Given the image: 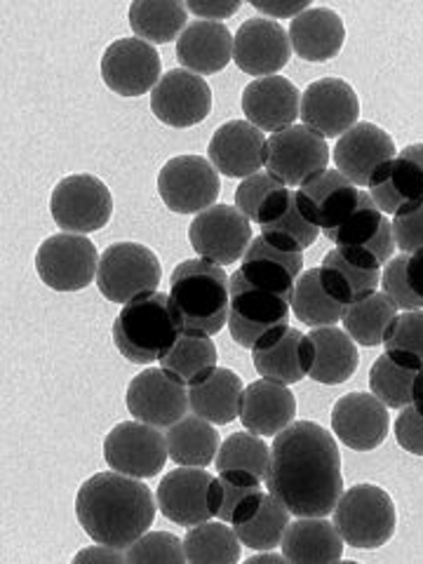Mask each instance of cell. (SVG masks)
Wrapping results in <instances>:
<instances>
[{"label": "cell", "instance_id": "cell-44", "mask_svg": "<svg viewBox=\"0 0 423 564\" xmlns=\"http://www.w3.org/2000/svg\"><path fill=\"white\" fill-rule=\"evenodd\" d=\"M217 346L205 334H186L182 332L180 339L158 360L165 372L191 386L193 381L203 379L209 369L217 367Z\"/></svg>", "mask_w": 423, "mask_h": 564}, {"label": "cell", "instance_id": "cell-27", "mask_svg": "<svg viewBox=\"0 0 423 564\" xmlns=\"http://www.w3.org/2000/svg\"><path fill=\"white\" fill-rule=\"evenodd\" d=\"M257 224L261 226V236L282 252H304L323 234L302 215L296 205V191L288 186L271 193L259 209Z\"/></svg>", "mask_w": 423, "mask_h": 564}, {"label": "cell", "instance_id": "cell-5", "mask_svg": "<svg viewBox=\"0 0 423 564\" xmlns=\"http://www.w3.org/2000/svg\"><path fill=\"white\" fill-rule=\"evenodd\" d=\"M332 516L334 527L350 549L377 551L395 534V503L391 494L377 485L362 482L346 489Z\"/></svg>", "mask_w": 423, "mask_h": 564}, {"label": "cell", "instance_id": "cell-50", "mask_svg": "<svg viewBox=\"0 0 423 564\" xmlns=\"http://www.w3.org/2000/svg\"><path fill=\"white\" fill-rule=\"evenodd\" d=\"M282 186H285V184L278 182L275 176H271L269 172H257L252 176H247V180H242L240 186L236 188V207L242 212L247 219L257 221L261 205L267 203V198L271 196L273 191H278Z\"/></svg>", "mask_w": 423, "mask_h": 564}, {"label": "cell", "instance_id": "cell-4", "mask_svg": "<svg viewBox=\"0 0 423 564\" xmlns=\"http://www.w3.org/2000/svg\"><path fill=\"white\" fill-rule=\"evenodd\" d=\"M182 327L176 323L170 294L149 292L122 304L113 323V344L120 356L134 365L161 360L180 339Z\"/></svg>", "mask_w": 423, "mask_h": 564}, {"label": "cell", "instance_id": "cell-59", "mask_svg": "<svg viewBox=\"0 0 423 564\" xmlns=\"http://www.w3.org/2000/svg\"><path fill=\"white\" fill-rule=\"evenodd\" d=\"M414 408L423 414V377H421V381H419V386H416V395H414Z\"/></svg>", "mask_w": 423, "mask_h": 564}, {"label": "cell", "instance_id": "cell-3", "mask_svg": "<svg viewBox=\"0 0 423 564\" xmlns=\"http://www.w3.org/2000/svg\"><path fill=\"white\" fill-rule=\"evenodd\" d=\"M170 304L182 332L215 337L228 325L231 278L207 259H184L170 278Z\"/></svg>", "mask_w": 423, "mask_h": 564}, {"label": "cell", "instance_id": "cell-47", "mask_svg": "<svg viewBox=\"0 0 423 564\" xmlns=\"http://www.w3.org/2000/svg\"><path fill=\"white\" fill-rule=\"evenodd\" d=\"M259 489H261V478H257L254 473L219 470L215 482L209 487L212 513H215V518H219L221 522L231 524L234 510L238 508V503Z\"/></svg>", "mask_w": 423, "mask_h": 564}, {"label": "cell", "instance_id": "cell-55", "mask_svg": "<svg viewBox=\"0 0 423 564\" xmlns=\"http://www.w3.org/2000/svg\"><path fill=\"white\" fill-rule=\"evenodd\" d=\"M83 562H113V564H122L128 562L126 551L111 549V545H93V549H85L74 557V564H83Z\"/></svg>", "mask_w": 423, "mask_h": 564}, {"label": "cell", "instance_id": "cell-37", "mask_svg": "<svg viewBox=\"0 0 423 564\" xmlns=\"http://www.w3.org/2000/svg\"><path fill=\"white\" fill-rule=\"evenodd\" d=\"M167 454L176 466L207 468L217 458L219 433L215 423H209L196 414H186L182 421L165 433Z\"/></svg>", "mask_w": 423, "mask_h": 564}, {"label": "cell", "instance_id": "cell-25", "mask_svg": "<svg viewBox=\"0 0 423 564\" xmlns=\"http://www.w3.org/2000/svg\"><path fill=\"white\" fill-rule=\"evenodd\" d=\"M242 113L261 132H282L302 116V93L282 76L254 78L242 90Z\"/></svg>", "mask_w": 423, "mask_h": 564}, {"label": "cell", "instance_id": "cell-32", "mask_svg": "<svg viewBox=\"0 0 423 564\" xmlns=\"http://www.w3.org/2000/svg\"><path fill=\"white\" fill-rule=\"evenodd\" d=\"M288 33L296 57L313 64H323L337 57L346 41L341 17L329 8H308L306 12L294 17Z\"/></svg>", "mask_w": 423, "mask_h": 564}, {"label": "cell", "instance_id": "cell-17", "mask_svg": "<svg viewBox=\"0 0 423 564\" xmlns=\"http://www.w3.org/2000/svg\"><path fill=\"white\" fill-rule=\"evenodd\" d=\"M315 348L308 334H302L292 325H278L269 329L252 346V362L261 379L282 386L304 381L311 372Z\"/></svg>", "mask_w": 423, "mask_h": 564}, {"label": "cell", "instance_id": "cell-8", "mask_svg": "<svg viewBox=\"0 0 423 564\" xmlns=\"http://www.w3.org/2000/svg\"><path fill=\"white\" fill-rule=\"evenodd\" d=\"M50 212L62 234L87 236L101 231L111 221L113 198L99 176L70 174L59 180L52 191Z\"/></svg>", "mask_w": 423, "mask_h": 564}, {"label": "cell", "instance_id": "cell-12", "mask_svg": "<svg viewBox=\"0 0 423 564\" xmlns=\"http://www.w3.org/2000/svg\"><path fill=\"white\" fill-rule=\"evenodd\" d=\"M188 242L200 259L228 267L245 257L252 242V226L234 205H212L188 226Z\"/></svg>", "mask_w": 423, "mask_h": 564}, {"label": "cell", "instance_id": "cell-11", "mask_svg": "<svg viewBox=\"0 0 423 564\" xmlns=\"http://www.w3.org/2000/svg\"><path fill=\"white\" fill-rule=\"evenodd\" d=\"M158 193L176 215H200L203 209L217 205L221 193L219 172L200 155L170 158L158 174Z\"/></svg>", "mask_w": 423, "mask_h": 564}, {"label": "cell", "instance_id": "cell-15", "mask_svg": "<svg viewBox=\"0 0 423 564\" xmlns=\"http://www.w3.org/2000/svg\"><path fill=\"white\" fill-rule=\"evenodd\" d=\"M290 302L269 290H261L245 282L238 273L231 275V313H228V332L238 346L250 348L269 329L290 321Z\"/></svg>", "mask_w": 423, "mask_h": 564}, {"label": "cell", "instance_id": "cell-20", "mask_svg": "<svg viewBox=\"0 0 423 564\" xmlns=\"http://www.w3.org/2000/svg\"><path fill=\"white\" fill-rule=\"evenodd\" d=\"M290 57V33L267 17H252L236 31L234 62L247 76H275L288 66Z\"/></svg>", "mask_w": 423, "mask_h": 564}, {"label": "cell", "instance_id": "cell-19", "mask_svg": "<svg viewBox=\"0 0 423 564\" xmlns=\"http://www.w3.org/2000/svg\"><path fill=\"white\" fill-rule=\"evenodd\" d=\"M302 126L337 139L358 126L360 101L352 87L341 78H323L302 93Z\"/></svg>", "mask_w": 423, "mask_h": 564}, {"label": "cell", "instance_id": "cell-16", "mask_svg": "<svg viewBox=\"0 0 423 564\" xmlns=\"http://www.w3.org/2000/svg\"><path fill=\"white\" fill-rule=\"evenodd\" d=\"M161 55L139 39H120L104 50L101 80L120 97H141L161 83Z\"/></svg>", "mask_w": 423, "mask_h": 564}, {"label": "cell", "instance_id": "cell-40", "mask_svg": "<svg viewBox=\"0 0 423 564\" xmlns=\"http://www.w3.org/2000/svg\"><path fill=\"white\" fill-rule=\"evenodd\" d=\"M321 280L323 288L337 299L339 304L348 306L358 299L379 292L381 288V271L377 269H360L350 263L337 247L323 257L321 263Z\"/></svg>", "mask_w": 423, "mask_h": 564}, {"label": "cell", "instance_id": "cell-56", "mask_svg": "<svg viewBox=\"0 0 423 564\" xmlns=\"http://www.w3.org/2000/svg\"><path fill=\"white\" fill-rule=\"evenodd\" d=\"M408 282L412 292L423 302V250L410 254L408 259Z\"/></svg>", "mask_w": 423, "mask_h": 564}, {"label": "cell", "instance_id": "cell-9", "mask_svg": "<svg viewBox=\"0 0 423 564\" xmlns=\"http://www.w3.org/2000/svg\"><path fill=\"white\" fill-rule=\"evenodd\" d=\"M99 252L87 236L57 234L35 252V273L55 292H80L99 271Z\"/></svg>", "mask_w": 423, "mask_h": 564}, {"label": "cell", "instance_id": "cell-48", "mask_svg": "<svg viewBox=\"0 0 423 564\" xmlns=\"http://www.w3.org/2000/svg\"><path fill=\"white\" fill-rule=\"evenodd\" d=\"M130 564L141 562H167V564H182L186 562L184 541L170 532H147L137 539L126 551Z\"/></svg>", "mask_w": 423, "mask_h": 564}, {"label": "cell", "instance_id": "cell-14", "mask_svg": "<svg viewBox=\"0 0 423 564\" xmlns=\"http://www.w3.org/2000/svg\"><path fill=\"white\" fill-rule=\"evenodd\" d=\"M126 402L137 421L165 431L191 410L188 386L165 372L163 367H149L137 375L128 386Z\"/></svg>", "mask_w": 423, "mask_h": 564}, {"label": "cell", "instance_id": "cell-10", "mask_svg": "<svg viewBox=\"0 0 423 564\" xmlns=\"http://www.w3.org/2000/svg\"><path fill=\"white\" fill-rule=\"evenodd\" d=\"M167 440L161 429L141 421H122L104 437V462L111 470L137 480L155 478L165 468Z\"/></svg>", "mask_w": 423, "mask_h": 564}, {"label": "cell", "instance_id": "cell-6", "mask_svg": "<svg viewBox=\"0 0 423 564\" xmlns=\"http://www.w3.org/2000/svg\"><path fill=\"white\" fill-rule=\"evenodd\" d=\"M163 263L149 247L139 242H116L99 259L97 288L106 302L128 304L132 299L158 292Z\"/></svg>", "mask_w": 423, "mask_h": 564}, {"label": "cell", "instance_id": "cell-24", "mask_svg": "<svg viewBox=\"0 0 423 564\" xmlns=\"http://www.w3.org/2000/svg\"><path fill=\"white\" fill-rule=\"evenodd\" d=\"M388 426V408L372 393L356 391L334 402L332 433L352 452H372L383 445Z\"/></svg>", "mask_w": 423, "mask_h": 564}, {"label": "cell", "instance_id": "cell-38", "mask_svg": "<svg viewBox=\"0 0 423 564\" xmlns=\"http://www.w3.org/2000/svg\"><path fill=\"white\" fill-rule=\"evenodd\" d=\"M128 20L139 41L167 45L188 26V10L182 0H134Z\"/></svg>", "mask_w": 423, "mask_h": 564}, {"label": "cell", "instance_id": "cell-45", "mask_svg": "<svg viewBox=\"0 0 423 564\" xmlns=\"http://www.w3.org/2000/svg\"><path fill=\"white\" fill-rule=\"evenodd\" d=\"M217 470H247L257 478L267 480L271 464V447L263 443L261 435L254 433H234L226 437L217 452Z\"/></svg>", "mask_w": 423, "mask_h": 564}, {"label": "cell", "instance_id": "cell-28", "mask_svg": "<svg viewBox=\"0 0 423 564\" xmlns=\"http://www.w3.org/2000/svg\"><path fill=\"white\" fill-rule=\"evenodd\" d=\"M236 273L250 285L269 290L292 302L296 280L304 273V254L275 250L267 238L257 236L247 247Z\"/></svg>", "mask_w": 423, "mask_h": 564}, {"label": "cell", "instance_id": "cell-54", "mask_svg": "<svg viewBox=\"0 0 423 564\" xmlns=\"http://www.w3.org/2000/svg\"><path fill=\"white\" fill-rule=\"evenodd\" d=\"M252 8L261 14H267V20H294L302 12L311 8L306 0H299V3H292V0H282V3H263V0H252Z\"/></svg>", "mask_w": 423, "mask_h": 564}, {"label": "cell", "instance_id": "cell-7", "mask_svg": "<svg viewBox=\"0 0 423 564\" xmlns=\"http://www.w3.org/2000/svg\"><path fill=\"white\" fill-rule=\"evenodd\" d=\"M327 240L337 245V250L360 269L381 271L395 254L393 224L386 219L383 212L369 198V193H360L358 207L350 212L348 219Z\"/></svg>", "mask_w": 423, "mask_h": 564}, {"label": "cell", "instance_id": "cell-34", "mask_svg": "<svg viewBox=\"0 0 423 564\" xmlns=\"http://www.w3.org/2000/svg\"><path fill=\"white\" fill-rule=\"evenodd\" d=\"M245 386L240 377L228 367H215L209 372L188 386V404L191 412L215 423L226 426L240 416Z\"/></svg>", "mask_w": 423, "mask_h": 564}, {"label": "cell", "instance_id": "cell-13", "mask_svg": "<svg viewBox=\"0 0 423 564\" xmlns=\"http://www.w3.org/2000/svg\"><path fill=\"white\" fill-rule=\"evenodd\" d=\"M329 147L323 134L306 126H292L271 134L267 144V172L285 186H304L327 170Z\"/></svg>", "mask_w": 423, "mask_h": 564}, {"label": "cell", "instance_id": "cell-58", "mask_svg": "<svg viewBox=\"0 0 423 564\" xmlns=\"http://www.w3.org/2000/svg\"><path fill=\"white\" fill-rule=\"evenodd\" d=\"M402 153H404V155H410V158H414V161L423 167V144H410V147H404V149H402Z\"/></svg>", "mask_w": 423, "mask_h": 564}, {"label": "cell", "instance_id": "cell-29", "mask_svg": "<svg viewBox=\"0 0 423 564\" xmlns=\"http://www.w3.org/2000/svg\"><path fill=\"white\" fill-rule=\"evenodd\" d=\"M290 510L271 491H254L234 510L231 527L242 545L252 551H273L290 527Z\"/></svg>", "mask_w": 423, "mask_h": 564}, {"label": "cell", "instance_id": "cell-39", "mask_svg": "<svg viewBox=\"0 0 423 564\" xmlns=\"http://www.w3.org/2000/svg\"><path fill=\"white\" fill-rule=\"evenodd\" d=\"M398 313L400 308L391 296L386 292H375L348 304L341 315V325L352 341L365 348H375L383 344L386 329L391 327Z\"/></svg>", "mask_w": 423, "mask_h": 564}, {"label": "cell", "instance_id": "cell-57", "mask_svg": "<svg viewBox=\"0 0 423 564\" xmlns=\"http://www.w3.org/2000/svg\"><path fill=\"white\" fill-rule=\"evenodd\" d=\"M259 562L280 564V562H288V557L285 555H275V553H263V555H252L250 560H247V564H259Z\"/></svg>", "mask_w": 423, "mask_h": 564}, {"label": "cell", "instance_id": "cell-43", "mask_svg": "<svg viewBox=\"0 0 423 564\" xmlns=\"http://www.w3.org/2000/svg\"><path fill=\"white\" fill-rule=\"evenodd\" d=\"M423 377V369H414L393 360L388 352L369 369V391L377 395L388 410L410 408L416 395V386Z\"/></svg>", "mask_w": 423, "mask_h": 564}, {"label": "cell", "instance_id": "cell-22", "mask_svg": "<svg viewBox=\"0 0 423 564\" xmlns=\"http://www.w3.org/2000/svg\"><path fill=\"white\" fill-rule=\"evenodd\" d=\"M267 144L269 139L252 122L228 120L212 134L207 158L228 180H247L267 167Z\"/></svg>", "mask_w": 423, "mask_h": 564}, {"label": "cell", "instance_id": "cell-33", "mask_svg": "<svg viewBox=\"0 0 423 564\" xmlns=\"http://www.w3.org/2000/svg\"><path fill=\"white\" fill-rule=\"evenodd\" d=\"M369 198L383 212L395 215L402 207L423 203V167L414 158L398 151L395 158L377 167L367 184Z\"/></svg>", "mask_w": 423, "mask_h": 564}, {"label": "cell", "instance_id": "cell-41", "mask_svg": "<svg viewBox=\"0 0 423 564\" xmlns=\"http://www.w3.org/2000/svg\"><path fill=\"white\" fill-rule=\"evenodd\" d=\"M290 306L296 321L308 325L311 329L334 327L337 323H341V315L346 308L323 288L321 267L299 275Z\"/></svg>", "mask_w": 423, "mask_h": 564}, {"label": "cell", "instance_id": "cell-46", "mask_svg": "<svg viewBox=\"0 0 423 564\" xmlns=\"http://www.w3.org/2000/svg\"><path fill=\"white\" fill-rule=\"evenodd\" d=\"M383 346L393 360L423 369V311H400L386 329Z\"/></svg>", "mask_w": 423, "mask_h": 564}, {"label": "cell", "instance_id": "cell-52", "mask_svg": "<svg viewBox=\"0 0 423 564\" xmlns=\"http://www.w3.org/2000/svg\"><path fill=\"white\" fill-rule=\"evenodd\" d=\"M395 440L404 452L423 456V414L414 404L400 410V416L395 419Z\"/></svg>", "mask_w": 423, "mask_h": 564}, {"label": "cell", "instance_id": "cell-42", "mask_svg": "<svg viewBox=\"0 0 423 564\" xmlns=\"http://www.w3.org/2000/svg\"><path fill=\"white\" fill-rule=\"evenodd\" d=\"M242 543L228 522H200L188 527L184 536V553L191 564H236Z\"/></svg>", "mask_w": 423, "mask_h": 564}, {"label": "cell", "instance_id": "cell-36", "mask_svg": "<svg viewBox=\"0 0 423 564\" xmlns=\"http://www.w3.org/2000/svg\"><path fill=\"white\" fill-rule=\"evenodd\" d=\"M311 341L315 358L308 377L325 386H339L358 372L360 356L356 341L339 327H315L311 329Z\"/></svg>", "mask_w": 423, "mask_h": 564}, {"label": "cell", "instance_id": "cell-31", "mask_svg": "<svg viewBox=\"0 0 423 564\" xmlns=\"http://www.w3.org/2000/svg\"><path fill=\"white\" fill-rule=\"evenodd\" d=\"M234 33L221 22H191L176 41V59L196 76L219 74L234 59Z\"/></svg>", "mask_w": 423, "mask_h": 564}, {"label": "cell", "instance_id": "cell-23", "mask_svg": "<svg viewBox=\"0 0 423 564\" xmlns=\"http://www.w3.org/2000/svg\"><path fill=\"white\" fill-rule=\"evenodd\" d=\"M215 475L203 468L176 466L155 489V501L161 516L180 527H196L215 518L209 506V487Z\"/></svg>", "mask_w": 423, "mask_h": 564}, {"label": "cell", "instance_id": "cell-35", "mask_svg": "<svg viewBox=\"0 0 423 564\" xmlns=\"http://www.w3.org/2000/svg\"><path fill=\"white\" fill-rule=\"evenodd\" d=\"M280 549L294 564H332L344 557V539L325 518H299L290 522Z\"/></svg>", "mask_w": 423, "mask_h": 564}, {"label": "cell", "instance_id": "cell-26", "mask_svg": "<svg viewBox=\"0 0 423 564\" xmlns=\"http://www.w3.org/2000/svg\"><path fill=\"white\" fill-rule=\"evenodd\" d=\"M398 155L395 141L375 122H358L339 137L332 151L334 165L352 186H367L379 165Z\"/></svg>", "mask_w": 423, "mask_h": 564}, {"label": "cell", "instance_id": "cell-49", "mask_svg": "<svg viewBox=\"0 0 423 564\" xmlns=\"http://www.w3.org/2000/svg\"><path fill=\"white\" fill-rule=\"evenodd\" d=\"M410 254H398L381 269V292L393 299L400 311H423V302L412 292L408 282Z\"/></svg>", "mask_w": 423, "mask_h": 564}, {"label": "cell", "instance_id": "cell-18", "mask_svg": "<svg viewBox=\"0 0 423 564\" xmlns=\"http://www.w3.org/2000/svg\"><path fill=\"white\" fill-rule=\"evenodd\" d=\"M151 111L163 126L184 130L203 122L212 111L209 85L186 68H172L153 87Z\"/></svg>", "mask_w": 423, "mask_h": 564}, {"label": "cell", "instance_id": "cell-2", "mask_svg": "<svg viewBox=\"0 0 423 564\" xmlns=\"http://www.w3.org/2000/svg\"><path fill=\"white\" fill-rule=\"evenodd\" d=\"M158 501L137 478L116 470L97 473L76 494V518L95 543L128 551L149 532Z\"/></svg>", "mask_w": 423, "mask_h": 564}, {"label": "cell", "instance_id": "cell-53", "mask_svg": "<svg viewBox=\"0 0 423 564\" xmlns=\"http://www.w3.org/2000/svg\"><path fill=\"white\" fill-rule=\"evenodd\" d=\"M242 8L240 0H188L186 10L198 14L205 22H217L228 20V17L236 14Z\"/></svg>", "mask_w": 423, "mask_h": 564}, {"label": "cell", "instance_id": "cell-51", "mask_svg": "<svg viewBox=\"0 0 423 564\" xmlns=\"http://www.w3.org/2000/svg\"><path fill=\"white\" fill-rule=\"evenodd\" d=\"M393 236L395 245L404 254H414L423 250V203L402 207L393 215Z\"/></svg>", "mask_w": 423, "mask_h": 564}, {"label": "cell", "instance_id": "cell-21", "mask_svg": "<svg viewBox=\"0 0 423 564\" xmlns=\"http://www.w3.org/2000/svg\"><path fill=\"white\" fill-rule=\"evenodd\" d=\"M360 188L352 186L339 170H323L296 188L302 215L329 238L360 203Z\"/></svg>", "mask_w": 423, "mask_h": 564}, {"label": "cell", "instance_id": "cell-1", "mask_svg": "<svg viewBox=\"0 0 423 564\" xmlns=\"http://www.w3.org/2000/svg\"><path fill=\"white\" fill-rule=\"evenodd\" d=\"M267 489L296 518H327L344 494L337 440L315 421H292L273 437Z\"/></svg>", "mask_w": 423, "mask_h": 564}, {"label": "cell", "instance_id": "cell-30", "mask_svg": "<svg viewBox=\"0 0 423 564\" xmlns=\"http://www.w3.org/2000/svg\"><path fill=\"white\" fill-rule=\"evenodd\" d=\"M296 416V398L288 386L259 379L242 391L240 423L245 431L261 437H275Z\"/></svg>", "mask_w": 423, "mask_h": 564}]
</instances>
